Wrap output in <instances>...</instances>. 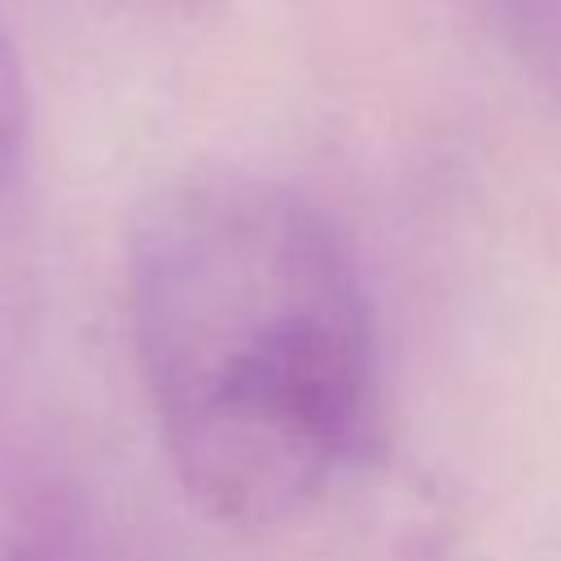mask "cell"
I'll list each match as a JSON object with an SVG mask.
<instances>
[{"mask_svg": "<svg viewBox=\"0 0 561 561\" xmlns=\"http://www.w3.org/2000/svg\"><path fill=\"white\" fill-rule=\"evenodd\" d=\"M26 131H31V92H26L22 57L0 26V188L13 180L26 153Z\"/></svg>", "mask_w": 561, "mask_h": 561, "instance_id": "cell-3", "label": "cell"}, {"mask_svg": "<svg viewBox=\"0 0 561 561\" xmlns=\"http://www.w3.org/2000/svg\"><path fill=\"white\" fill-rule=\"evenodd\" d=\"M504 39L539 61L543 70H561V0H482Z\"/></svg>", "mask_w": 561, "mask_h": 561, "instance_id": "cell-2", "label": "cell"}, {"mask_svg": "<svg viewBox=\"0 0 561 561\" xmlns=\"http://www.w3.org/2000/svg\"><path fill=\"white\" fill-rule=\"evenodd\" d=\"M127 320L167 460L210 517L272 526L329 491L377 416L373 307L298 188L206 171L127 237Z\"/></svg>", "mask_w": 561, "mask_h": 561, "instance_id": "cell-1", "label": "cell"}]
</instances>
